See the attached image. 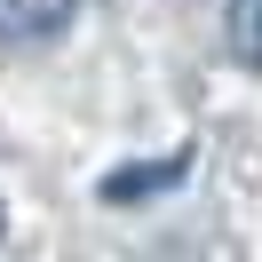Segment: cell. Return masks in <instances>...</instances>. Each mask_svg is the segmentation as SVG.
<instances>
[{
  "instance_id": "1",
  "label": "cell",
  "mask_w": 262,
  "mask_h": 262,
  "mask_svg": "<svg viewBox=\"0 0 262 262\" xmlns=\"http://www.w3.org/2000/svg\"><path fill=\"white\" fill-rule=\"evenodd\" d=\"M80 16V0H0V40L24 48V40H56Z\"/></svg>"
},
{
  "instance_id": "2",
  "label": "cell",
  "mask_w": 262,
  "mask_h": 262,
  "mask_svg": "<svg viewBox=\"0 0 262 262\" xmlns=\"http://www.w3.org/2000/svg\"><path fill=\"white\" fill-rule=\"evenodd\" d=\"M223 40H230V56H238L246 72H262V0H230Z\"/></svg>"
},
{
  "instance_id": "3",
  "label": "cell",
  "mask_w": 262,
  "mask_h": 262,
  "mask_svg": "<svg viewBox=\"0 0 262 262\" xmlns=\"http://www.w3.org/2000/svg\"><path fill=\"white\" fill-rule=\"evenodd\" d=\"M183 159H191V151H175V159H143L135 175H112V183H103V199H112V207H127V199H143V191H159V183H175Z\"/></svg>"
},
{
  "instance_id": "4",
  "label": "cell",
  "mask_w": 262,
  "mask_h": 262,
  "mask_svg": "<svg viewBox=\"0 0 262 262\" xmlns=\"http://www.w3.org/2000/svg\"><path fill=\"white\" fill-rule=\"evenodd\" d=\"M0 230H8V214H0Z\"/></svg>"
}]
</instances>
